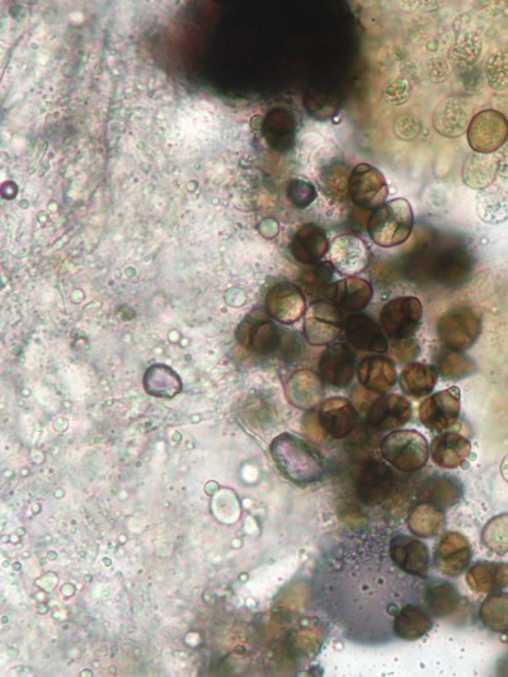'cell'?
<instances>
[{
    "mask_svg": "<svg viewBox=\"0 0 508 677\" xmlns=\"http://www.w3.org/2000/svg\"><path fill=\"white\" fill-rule=\"evenodd\" d=\"M392 535L379 528L348 534L324 550L315 566V610L361 646L395 641L399 611L408 604L423 605L428 578L407 575L395 566L389 553Z\"/></svg>",
    "mask_w": 508,
    "mask_h": 677,
    "instance_id": "1",
    "label": "cell"
},
{
    "mask_svg": "<svg viewBox=\"0 0 508 677\" xmlns=\"http://www.w3.org/2000/svg\"><path fill=\"white\" fill-rule=\"evenodd\" d=\"M276 467L291 482L310 484L321 481L326 474V462L313 446L290 434L276 437L271 444Z\"/></svg>",
    "mask_w": 508,
    "mask_h": 677,
    "instance_id": "2",
    "label": "cell"
},
{
    "mask_svg": "<svg viewBox=\"0 0 508 677\" xmlns=\"http://www.w3.org/2000/svg\"><path fill=\"white\" fill-rule=\"evenodd\" d=\"M413 210L404 199H395L379 206L370 215L368 230L375 244L392 248L403 244L412 233Z\"/></svg>",
    "mask_w": 508,
    "mask_h": 677,
    "instance_id": "3",
    "label": "cell"
},
{
    "mask_svg": "<svg viewBox=\"0 0 508 677\" xmlns=\"http://www.w3.org/2000/svg\"><path fill=\"white\" fill-rule=\"evenodd\" d=\"M384 459L401 472L413 473L428 462V444L420 432L394 431L380 445Z\"/></svg>",
    "mask_w": 508,
    "mask_h": 677,
    "instance_id": "4",
    "label": "cell"
},
{
    "mask_svg": "<svg viewBox=\"0 0 508 677\" xmlns=\"http://www.w3.org/2000/svg\"><path fill=\"white\" fill-rule=\"evenodd\" d=\"M481 322L472 310L456 308L445 313L437 323V337L445 349L462 352L477 341Z\"/></svg>",
    "mask_w": 508,
    "mask_h": 677,
    "instance_id": "5",
    "label": "cell"
},
{
    "mask_svg": "<svg viewBox=\"0 0 508 677\" xmlns=\"http://www.w3.org/2000/svg\"><path fill=\"white\" fill-rule=\"evenodd\" d=\"M468 143L474 153L495 154L508 140V120L501 112L484 110L470 121Z\"/></svg>",
    "mask_w": 508,
    "mask_h": 677,
    "instance_id": "6",
    "label": "cell"
},
{
    "mask_svg": "<svg viewBox=\"0 0 508 677\" xmlns=\"http://www.w3.org/2000/svg\"><path fill=\"white\" fill-rule=\"evenodd\" d=\"M423 309L420 300L413 296H401L384 305L380 314L381 326L393 340L415 335L420 327Z\"/></svg>",
    "mask_w": 508,
    "mask_h": 677,
    "instance_id": "7",
    "label": "cell"
},
{
    "mask_svg": "<svg viewBox=\"0 0 508 677\" xmlns=\"http://www.w3.org/2000/svg\"><path fill=\"white\" fill-rule=\"evenodd\" d=\"M348 192L352 201L359 208L378 209L385 204L389 195V188L383 173L368 163H361L351 172L348 181Z\"/></svg>",
    "mask_w": 508,
    "mask_h": 677,
    "instance_id": "8",
    "label": "cell"
},
{
    "mask_svg": "<svg viewBox=\"0 0 508 677\" xmlns=\"http://www.w3.org/2000/svg\"><path fill=\"white\" fill-rule=\"evenodd\" d=\"M389 553L395 566L407 575L425 578V580L430 576V550L420 539L403 534H393L390 538Z\"/></svg>",
    "mask_w": 508,
    "mask_h": 677,
    "instance_id": "9",
    "label": "cell"
},
{
    "mask_svg": "<svg viewBox=\"0 0 508 677\" xmlns=\"http://www.w3.org/2000/svg\"><path fill=\"white\" fill-rule=\"evenodd\" d=\"M460 416V392L450 388L427 398L420 407V420L432 431L444 432L453 427Z\"/></svg>",
    "mask_w": 508,
    "mask_h": 677,
    "instance_id": "10",
    "label": "cell"
},
{
    "mask_svg": "<svg viewBox=\"0 0 508 677\" xmlns=\"http://www.w3.org/2000/svg\"><path fill=\"white\" fill-rule=\"evenodd\" d=\"M342 329V318L336 305L317 302L308 309L304 331L310 345L324 346L336 340Z\"/></svg>",
    "mask_w": 508,
    "mask_h": 677,
    "instance_id": "11",
    "label": "cell"
},
{
    "mask_svg": "<svg viewBox=\"0 0 508 677\" xmlns=\"http://www.w3.org/2000/svg\"><path fill=\"white\" fill-rule=\"evenodd\" d=\"M472 121V107L463 97H448L436 106L432 124L437 134L458 139L467 133Z\"/></svg>",
    "mask_w": 508,
    "mask_h": 677,
    "instance_id": "12",
    "label": "cell"
},
{
    "mask_svg": "<svg viewBox=\"0 0 508 677\" xmlns=\"http://www.w3.org/2000/svg\"><path fill=\"white\" fill-rule=\"evenodd\" d=\"M394 490L392 469L381 463H371L361 470L357 478V496L366 505L379 506L389 500Z\"/></svg>",
    "mask_w": 508,
    "mask_h": 677,
    "instance_id": "13",
    "label": "cell"
},
{
    "mask_svg": "<svg viewBox=\"0 0 508 677\" xmlns=\"http://www.w3.org/2000/svg\"><path fill=\"white\" fill-rule=\"evenodd\" d=\"M355 354L345 343H336L323 352L319 361L322 380L332 387L346 388L355 374Z\"/></svg>",
    "mask_w": 508,
    "mask_h": 677,
    "instance_id": "14",
    "label": "cell"
},
{
    "mask_svg": "<svg viewBox=\"0 0 508 677\" xmlns=\"http://www.w3.org/2000/svg\"><path fill=\"white\" fill-rule=\"evenodd\" d=\"M472 557L473 550L467 538L459 533H448L437 545L435 563L441 573L456 577L467 570Z\"/></svg>",
    "mask_w": 508,
    "mask_h": 677,
    "instance_id": "15",
    "label": "cell"
},
{
    "mask_svg": "<svg viewBox=\"0 0 508 677\" xmlns=\"http://www.w3.org/2000/svg\"><path fill=\"white\" fill-rule=\"evenodd\" d=\"M412 406L406 398L388 394L376 398L368 413V423L379 431L401 429L411 420Z\"/></svg>",
    "mask_w": 508,
    "mask_h": 677,
    "instance_id": "16",
    "label": "cell"
},
{
    "mask_svg": "<svg viewBox=\"0 0 508 677\" xmlns=\"http://www.w3.org/2000/svg\"><path fill=\"white\" fill-rule=\"evenodd\" d=\"M268 314L276 321L293 324L305 312V299L298 286L281 282L270 290L266 299Z\"/></svg>",
    "mask_w": 508,
    "mask_h": 677,
    "instance_id": "17",
    "label": "cell"
},
{
    "mask_svg": "<svg viewBox=\"0 0 508 677\" xmlns=\"http://www.w3.org/2000/svg\"><path fill=\"white\" fill-rule=\"evenodd\" d=\"M332 265L345 275H356L369 263V249L364 241L351 234L338 235L331 246Z\"/></svg>",
    "mask_w": 508,
    "mask_h": 677,
    "instance_id": "18",
    "label": "cell"
},
{
    "mask_svg": "<svg viewBox=\"0 0 508 677\" xmlns=\"http://www.w3.org/2000/svg\"><path fill=\"white\" fill-rule=\"evenodd\" d=\"M416 493L418 501L431 503L440 509H448L462 500L464 488L458 478L434 474L418 484Z\"/></svg>",
    "mask_w": 508,
    "mask_h": 677,
    "instance_id": "19",
    "label": "cell"
},
{
    "mask_svg": "<svg viewBox=\"0 0 508 677\" xmlns=\"http://www.w3.org/2000/svg\"><path fill=\"white\" fill-rule=\"evenodd\" d=\"M322 427L328 435L335 439H343L355 430L357 425V411L350 401L345 398H331L324 402L318 413Z\"/></svg>",
    "mask_w": 508,
    "mask_h": 677,
    "instance_id": "20",
    "label": "cell"
},
{
    "mask_svg": "<svg viewBox=\"0 0 508 677\" xmlns=\"http://www.w3.org/2000/svg\"><path fill=\"white\" fill-rule=\"evenodd\" d=\"M348 342L356 350L366 352H385L388 350L387 338L379 324L366 314H355L345 323Z\"/></svg>",
    "mask_w": 508,
    "mask_h": 677,
    "instance_id": "21",
    "label": "cell"
},
{
    "mask_svg": "<svg viewBox=\"0 0 508 677\" xmlns=\"http://www.w3.org/2000/svg\"><path fill=\"white\" fill-rule=\"evenodd\" d=\"M329 242L326 232L314 224L304 225L294 235L291 253L296 261L313 265L322 260L328 252Z\"/></svg>",
    "mask_w": 508,
    "mask_h": 677,
    "instance_id": "22",
    "label": "cell"
},
{
    "mask_svg": "<svg viewBox=\"0 0 508 677\" xmlns=\"http://www.w3.org/2000/svg\"><path fill=\"white\" fill-rule=\"evenodd\" d=\"M288 397L295 407L313 409L322 401L324 394L323 380L321 376L310 370H300L289 379Z\"/></svg>",
    "mask_w": 508,
    "mask_h": 677,
    "instance_id": "23",
    "label": "cell"
},
{
    "mask_svg": "<svg viewBox=\"0 0 508 677\" xmlns=\"http://www.w3.org/2000/svg\"><path fill=\"white\" fill-rule=\"evenodd\" d=\"M241 341L244 347L258 352L270 354L279 346V332L274 323L265 317L248 318L241 327Z\"/></svg>",
    "mask_w": 508,
    "mask_h": 677,
    "instance_id": "24",
    "label": "cell"
},
{
    "mask_svg": "<svg viewBox=\"0 0 508 677\" xmlns=\"http://www.w3.org/2000/svg\"><path fill=\"white\" fill-rule=\"evenodd\" d=\"M472 445L469 440L455 432H445L435 437L431 444L432 460L441 468L454 469L467 460Z\"/></svg>",
    "mask_w": 508,
    "mask_h": 677,
    "instance_id": "25",
    "label": "cell"
},
{
    "mask_svg": "<svg viewBox=\"0 0 508 677\" xmlns=\"http://www.w3.org/2000/svg\"><path fill=\"white\" fill-rule=\"evenodd\" d=\"M373 294V288L368 281L355 277L338 281L328 290V296L335 300L336 307L346 312L364 309L371 302Z\"/></svg>",
    "mask_w": 508,
    "mask_h": 677,
    "instance_id": "26",
    "label": "cell"
},
{
    "mask_svg": "<svg viewBox=\"0 0 508 677\" xmlns=\"http://www.w3.org/2000/svg\"><path fill=\"white\" fill-rule=\"evenodd\" d=\"M434 627V623L422 604L412 603L404 606L394 619L393 631L397 639L417 641L425 637Z\"/></svg>",
    "mask_w": 508,
    "mask_h": 677,
    "instance_id": "27",
    "label": "cell"
},
{
    "mask_svg": "<svg viewBox=\"0 0 508 677\" xmlns=\"http://www.w3.org/2000/svg\"><path fill=\"white\" fill-rule=\"evenodd\" d=\"M470 589L481 594H492L508 587V564L498 562L474 563L467 575Z\"/></svg>",
    "mask_w": 508,
    "mask_h": 677,
    "instance_id": "28",
    "label": "cell"
},
{
    "mask_svg": "<svg viewBox=\"0 0 508 677\" xmlns=\"http://www.w3.org/2000/svg\"><path fill=\"white\" fill-rule=\"evenodd\" d=\"M460 605V594L453 585L444 580H427L423 606L427 613L436 618L454 614Z\"/></svg>",
    "mask_w": 508,
    "mask_h": 677,
    "instance_id": "29",
    "label": "cell"
},
{
    "mask_svg": "<svg viewBox=\"0 0 508 677\" xmlns=\"http://www.w3.org/2000/svg\"><path fill=\"white\" fill-rule=\"evenodd\" d=\"M359 380L366 389L385 393L397 382L394 365L385 357H366L359 366Z\"/></svg>",
    "mask_w": 508,
    "mask_h": 677,
    "instance_id": "30",
    "label": "cell"
},
{
    "mask_svg": "<svg viewBox=\"0 0 508 677\" xmlns=\"http://www.w3.org/2000/svg\"><path fill=\"white\" fill-rule=\"evenodd\" d=\"M482 50V35L478 31L463 27L462 30L456 31L455 40L450 46V64L456 69L473 67L481 58Z\"/></svg>",
    "mask_w": 508,
    "mask_h": 677,
    "instance_id": "31",
    "label": "cell"
},
{
    "mask_svg": "<svg viewBox=\"0 0 508 677\" xmlns=\"http://www.w3.org/2000/svg\"><path fill=\"white\" fill-rule=\"evenodd\" d=\"M478 218L482 222L498 225L508 219V191L498 185H492L479 191L475 202Z\"/></svg>",
    "mask_w": 508,
    "mask_h": 677,
    "instance_id": "32",
    "label": "cell"
},
{
    "mask_svg": "<svg viewBox=\"0 0 508 677\" xmlns=\"http://www.w3.org/2000/svg\"><path fill=\"white\" fill-rule=\"evenodd\" d=\"M497 169L493 155L473 153L469 155L462 168V180L465 186L473 190H486L495 183Z\"/></svg>",
    "mask_w": 508,
    "mask_h": 677,
    "instance_id": "33",
    "label": "cell"
},
{
    "mask_svg": "<svg viewBox=\"0 0 508 677\" xmlns=\"http://www.w3.org/2000/svg\"><path fill=\"white\" fill-rule=\"evenodd\" d=\"M445 523L444 511L431 503L420 502L409 512L408 528L420 538H432L439 534Z\"/></svg>",
    "mask_w": 508,
    "mask_h": 677,
    "instance_id": "34",
    "label": "cell"
},
{
    "mask_svg": "<svg viewBox=\"0 0 508 677\" xmlns=\"http://www.w3.org/2000/svg\"><path fill=\"white\" fill-rule=\"evenodd\" d=\"M436 371L432 366L412 364L403 370L401 388L409 397L422 398L428 396L436 385Z\"/></svg>",
    "mask_w": 508,
    "mask_h": 677,
    "instance_id": "35",
    "label": "cell"
},
{
    "mask_svg": "<svg viewBox=\"0 0 508 677\" xmlns=\"http://www.w3.org/2000/svg\"><path fill=\"white\" fill-rule=\"evenodd\" d=\"M484 627L496 633L508 632V594L506 592H492L483 601L479 610Z\"/></svg>",
    "mask_w": 508,
    "mask_h": 677,
    "instance_id": "36",
    "label": "cell"
},
{
    "mask_svg": "<svg viewBox=\"0 0 508 677\" xmlns=\"http://www.w3.org/2000/svg\"><path fill=\"white\" fill-rule=\"evenodd\" d=\"M437 371L442 378L459 380L473 373L475 365L462 352L442 349L435 356Z\"/></svg>",
    "mask_w": 508,
    "mask_h": 677,
    "instance_id": "37",
    "label": "cell"
},
{
    "mask_svg": "<svg viewBox=\"0 0 508 677\" xmlns=\"http://www.w3.org/2000/svg\"><path fill=\"white\" fill-rule=\"evenodd\" d=\"M482 543L498 556L508 553V514L498 515L488 521L482 531Z\"/></svg>",
    "mask_w": 508,
    "mask_h": 677,
    "instance_id": "38",
    "label": "cell"
},
{
    "mask_svg": "<svg viewBox=\"0 0 508 677\" xmlns=\"http://www.w3.org/2000/svg\"><path fill=\"white\" fill-rule=\"evenodd\" d=\"M484 74L489 88L496 92L505 91L508 88V53L505 50H497L488 56Z\"/></svg>",
    "mask_w": 508,
    "mask_h": 677,
    "instance_id": "39",
    "label": "cell"
},
{
    "mask_svg": "<svg viewBox=\"0 0 508 677\" xmlns=\"http://www.w3.org/2000/svg\"><path fill=\"white\" fill-rule=\"evenodd\" d=\"M412 84L403 77H393L381 87V100L389 106H402L412 97Z\"/></svg>",
    "mask_w": 508,
    "mask_h": 677,
    "instance_id": "40",
    "label": "cell"
},
{
    "mask_svg": "<svg viewBox=\"0 0 508 677\" xmlns=\"http://www.w3.org/2000/svg\"><path fill=\"white\" fill-rule=\"evenodd\" d=\"M469 272L468 256L464 253L455 252L445 257L444 263L441 266V279L446 284L455 286L460 284Z\"/></svg>",
    "mask_w": 508,
    "mask_h": 677,
    "instance_id": "41",
    "label": "cell"
},
{
    "mask_svg": "<svg viewBox=\"0 0 508 677\" xmlns=\"http://www.w3.org/2000/svg\"><path fill=\"white\" fill-rule=\"evenodd\" d=\"M350 176L351 173L345 164L336 163L326 169V172L322 175V181L329 192L337 195L348 190Z\"/></svg>",
    "mask_w": 508,
    "mask_h": 677,
    "instance_id": "42",
    "label": "cell"
},
{
    "mask_svg": "<svg viewBox=\"0 0 508 677\" xmlns=\"http://www.w3.org/2000/svg\"><path fill=\"white\" fill-rule=\"evenodd\" d=\"M288 195L296 208L305 209L317 199V190L309 181L294 180L290 183Z\"/></svg>",
    "mask_w": 508,
    "mask_h": 677,
    "instance_id": "43",
    "label": "cell"
},
{
    "mask_svg": "<svg viewBox=\"0 0 508 677\" xmlns=\"http://www.w3.org/2000/svg\"><path fill=\"white\" fill-rule=\"evenodd\" d=\"M390 355L399 362H409L415 360L420 354V345L415 338L408 337L403 340H393L389 347Z\"/></svg>",
    "mask_w": 508,
    "mask_h": 677,
    "instance_id": "44",
    "label": "cell"
},
{
    "mask_svg": "<svg viewBox=\"0 0 508 677\" xmlns=\"http://www.w3.org/2000/svg\"><path fill=\"white\" fill-rule=\"evenodd\" d=\"M333 279V265L331 263H322V265L315 266L314 269L308 272V277L304 281L310 289L317 291H327L332 285H329Z\"/></svg>",
    "mask_w": 508,
    "mask_h": 677,
    "instance_id": "45",
    "label": "cell"
},
{
    "mask_svg": "<svg viewBox=\"0 0 508 677\" xmlns=\"http://www.w3.org/2000/svg\"><path fill=\"white\" fill-rule=\"evenodd\" d=\"M393 130L398 139L415 140L421 131V121L416 116L404 115L395 121Z\"/></svg>",
    "mask_w": 508,
    "mask_h": 677,
    "instance_id": "46",
    "label": "cell"
},
{
    "mask_svg": "<svg viewBox=\"0 0 508 677\" xmlns=\"http://www.w3.org/2000/svg\"><path fill=\"white\" fill-rule=\"evenodd\" d=\"M303 429L308 439L321 443L324 440V429L317 412H309L304 417Z\"/></svg>",
    "mask_w": 508,
    "mask_h": 677,
    "instance_id": "47",
    "label": "cell"
},
{
    "mask_svg": "<svg viewBox=\"0 0 508 677\" xmlns=\"http://www.w3.org/2000/svg\"><path fill=\"white\" fill-rule=\"evenodd\" d=\"M428 79L434 83H442L448 79L449 67L442 59H432L427 63Z\"/></svg>",
    "mask_w": 508,
    "mask_h": 677,
    "instance_id": "48",
    "label": "cell"
},
{
    "mask_svg": "<svg viewBox=\"0 0 508 677\" xmlns=\"http://www.w3.org/2000/svg\"><path fill=\"white\" fill-rule=\"evenodd\" d=\"M373 393H371V390L366 388L356 389L354 396H352V399H354L356 409H359L360 412H368L370 407L373 406L374 403L373 401H371V399H376L374 398Z\"/></svg>",
    "mask_w": 508,
    "mask_h": 677,
    "instance_id": "49",
    "label": "cell"
},
{
    "mask_svg": "<svg viewBox=\"0 0 508 677\" xmlns=\"http://www.w3.org/2000/svg\"><path fill=\"white\" fill-rule=\"evenodd\" d=\"M493 159H495L497 176L502 180H508V143L497 150Z\"/></svg>",
    "mask_w": 508,
    "mask_h": 677,
    "instance_id": "50",
    "label": "cell"
},
{
    "mask_svg": "<svg viewBox=\"0 0 508 677\" xmlns=\"http://www.w3.org/2000/svg\"><path fill=\"white\" fill-rule=\"evenodd\" d=\"M500 470L501 476L508 483V454L505 456V458H503Z\"/></svg>",
    "mask_w": 508,
    "mask_h": 677,
    "instance_id": "51",
    "label": "cell"
}]
</instances>
